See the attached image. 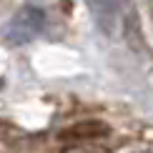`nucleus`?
I'll return each mask as SVG.
<instances>
[{
    "instance_id": "5",
    "label": "nucleus",
    "mask_w": 153,
    "mask_h": 153,
    "mask_svg": "<svg viewBox=\"0 0 153 153\" xmlns=\"http://www.w3.org/2000/svg\"><path fill=\"white\" fill-rule=\"evenodd\" d=\"M0 88H3V78H0Z\"/></svg>"
},
{
    "instance_id": "2",
    "label": "nucleus",
    "mask_w": 153,
    "mask_h": 153,
    "mask_svg": "<svg viewBox=\"0 0 153 153\" xmlns=\"http://www.w3.org/2000/svg\"><path fill=\"white\" fill-rule=\"evenodd\" d=\"M108 133V126L103 120H78V123L68 126L60 133L65 143H83V141H100V136Z\"/></svg>"
},
{
    "instance_id": "3",
    "label": "nucleus",
    "mask_w": 153,
    "mask_h": 153,
    "mask_svg": "<svg viewBox=\"0 0 153 153\" xmlns=\"http://www.w3.org/2000/svg\"><path fill=\"white\" fill-rule=\"evenodd\" d=\"M91 13H93V20L100 28V33L108 38H116L118 33V13L120 8L116 3H91Z\"/></svg>"
},
{
    "instance_id": "1",
    "label": "nucleus",
    "mask_w": 153,
    "mask_h": 153,
    "mask_svg": "<svg viewBox=\"0 0 153 153\" xmlns=\"http://www.w3.org/2000/svg\"><path fill=\"white\" fill-rule=\"evenodd\" d=\"M43 25H45L43 8H38V5H25V8L8 23V28H5V38H8V43L20 45V43L33 40L38 33H43Z\"/></svg>"
},
{
    "instance_id": "4",
    "label": "nucleus",
    "mask_w": 153,
    "mask_h": 153,
    "mask_svg": "<svg viewBox=\"0 0 153 153\" xmlns=\"http://www.w3.org/2000/svg\"><path fill=\"white\" fill-rule=\"evenodd\" d=\"M63 153H111V148L100 141H83V143H65Z\"/></svg>"
}]
</instances>
